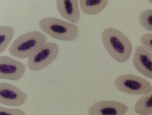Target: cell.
I'll use <instances>...</instances> for the list:
<instances>
[{
  "label": "cell",
  "mask_w": 152,
  "mask_h": 115,
  "mask_svg": "<svg viewBox=\"0 0 152 115\" xmlns=\"http://www.w3.org/2000/svg\"><path fill=\"white\" fill-rule=\"evenodd\" d=\"M128 107L123 103L113 100H101L92 105L89 115H123L127 113Z\"/></svg>",
  "instance_id": "9c48e42d"
},
{
  "label": "cell",
  "mask_w": 152,
  "mask_h": 115,
  "mask_svg": "<svg viewBox=\"0 0 152 115\" xmlns=\"http://www.w3.org/2000/svg\"><path fill=\"white\" fill-rule=\"evenodd\" d=\"M47 41L46 36L38 31H29L16 39L9 49L11 55L20 59L29 57Z\"/></svg>",
  "instance_id": "7a4b0ae2"
},
{
  "label": "cell",
  "mask_w": 152,
  "mask_h": 115,
  "mask_svg": "<svg viewBox=\"0 0 152 115\" xmlns=\"http://www.w3.org/2000/svg\"><path fill=\"white\" fill-rule=\"evenodd\" d=\"M102 40L108 54L116 61L124 63L131 57L132 42L118 30L113 28L105 29L102 32Z\"/></svg>",
  "instance_id": "6da1fadb"
},
{
  "label": "cell",
  "mask_w": 152,
  "mask_h": 115,
  "mask_svg": "<svg viewBox=\"0 0 152 115\" xmlns=\"http://www.w3.org/2000/svg\"><path fill=\"white\" fill-rule=\"evenodd\" d=\"M40 28L52 37L65 41L76 40L80 33L77 25L55 18H46L39 22Z\"/></svg>",
  "instance_id": "3957f363"
},
{
  "label": "cell",
  "mask_w": 152,
  "mask_h": 115,
  "mask_svg": "<svg viewBox=\"0 0 152 115\" xmlns=\"http://www.w3.org/2000/svg\"><path fill=\"white\" fill-rule=\"evenodd\" d=\"M56 5L59 13L63 18L73 23L79 22L80 13L77 0H58Z\"/></svg>",
  "instance_id": "30bf717a"
},
{
  "label": "cell",
  "mask_w": 152,
  "mask_h": 115,
  "mask_svg": "<svg viewBox=\"0 0 152 115\" xmlns=\"http://www.w3.org/2000/svg\"><path fill=\"white\" fill-rule=\"evenodd\" d=\"M119 91L134 95H145L151 90V84L143 78L133 75H124L118 76L114 82Z\"/></svg>",
  "instance_id": "277c9868"
},
{
  "label": "cell",
  "mask_w": 152,
  "mask_h": 115,
  "mask_svg": "<svg viewBox=\"0 0 152 115\" xmlns=\"http://www.w3.org/2000/svg\"><path fill=\"white\" fill-rule=\"evenodd\" d=\"M141 43L152 50V33L142 35L140 39Z\"/></svg>",
  "instance_id": "2e32d148"
},
{
  "label": "cell",
  "mask_w": 152,
  "mask_h": 115,
  "mask_svg": "<svg viewBox=\"0 0 152 115\" xmlns=\"http://www.w3.org/2000/svg\"><path fill=\"white\" fill-rule=\"evenodd\" d=\"M134 111L139 115L152 114V88L149 93L141 97L136 103Z\"/></svg>",
  "instance_id": "7c38bea8"
},
{
  "label": "cell",
  "mask_w": 152,
  "mask_h": 115,
  "mask_svg": "<svg viewBox=\"0 0 152 115\" xmlns=\"http://www.w3.org/2000/svg\"><path fill=\"white\" fill-rule=\"evenodd\" d=\"M26 66L23 62L7 56L0 57V78L17 81L24 75Z\"/></svg>",
  "instance_id": "8992f818"
},
{
  "label": "cell",
  "mask_w": 152,
  "mask_h": 115,
  "mask_svg": "<svg viewBox=\"0 0 152 115\" xmlns=\"http://www.w3.org/2000/svg\"><path fill=\"white\" fill-rule=\"evenodd\" d=\"M0 115H26L24 111L20 109H10L0 106Z\"/></svg>",
  "instance_id": "9a60e30c"
},
{
  "label": "cell",
  "mask_w": 152,
  "mask_h": 115,
  "mask_svg": "<svg viewBox=\"0 0 152 115\" xmlns=\"http://www.w3.org/2000/svg\"><path fill=\"white\" fill-rule=\"evenodd\" d=\"M82 11L87 15H95L101 12L108 3L107 0H80Z\"/></svg>",
  "instance_id": "8fae6325"
},
{
  "label": "cell",
  "mask_w": 152,
  "mask_h": 115,
  "mask_svg": "<svg viewBox=\"0 0 152 115\" xmlns=\"http://www.w3.org/2000/svg\"><path fill=\"white\" fill-rule=\"evenodd\" d=\"M59 48L56 43H45L41 46L28 60L29 68L32 71H39L48 67L58 56Z\"/></svg>",
  "instance_id": "5b68a950"
},
{
  "label": "cell",
  "mask_w": 152,
  "mask_h": 115,
  "mask_svg": "<svg viewBox=\"0 0 152 115\" xmlns=\"http://www.w3.org/2000/svg\"><path fill=\"white\" fill-rule=\"evenodd\" d=\"M149 2L151 3L152 4V0H150V1H149Z\"/></svg>",
  "instance_id": "e0dca14e"
},
{
  "label": "cell",
  "mask_w": 152,
  "mask_h": 115,
  "mask_svg": "<svg viewBox=\"0 0 152 115\" xmlns=\"http://www.w3.org/2000/svg\"><path fill=\"white\" fill-rule=\"evenodd\" d=\"M27 95L18 88L9 83H0V103L6 105L19 106L23 105Z\"/></svg>",
  "instance_id": "ba28073f"
},
{
  "label": "cell",
  "mask_w": 152,
  "mask_h": 115,
  "mask_svg": "<svg viewBox=\"0 0 152 115\" xmlns=\"http://www.w3.org/2000/svg\"><path fill=\"white\" fill-rule=\"evenodd\" d=\"M139 21L144 29L152 31V10L142 11L139 15Z\"/></svg>",
  "instance_id": "5bb4252c"
},
{
  "label": "cell",
  "mask_w": 152,
  "mask_h": 115,
  "mask_svg": "<svg viewBox=\"0 0 152 115\" xmlns=\"http://www.w3.org/2000/svg\"><path fill=\"white\" fill-rule=\"evenodd\" d=\"M134 67L141 74L152 79V50L142 45L135 49L133 59Z\"/></svg>",
  "instance_id": "52a82bcc"
},
{
  "label": "cell",
  "mask_w": 152,
  "mask_h": 115,
  "mask_svg": "<svg viewBox=\"0 0 152 115\" xmlns=\"http://www.w3.org/2000/svg\"><path fill=\"white\" fill-rule=\"evenodd\" d=\"M14 35V29L10 26L0 27V53L6 49Z\"/></svg>",
  "instance_id": "4fadbf2b"
}]
</instances>
